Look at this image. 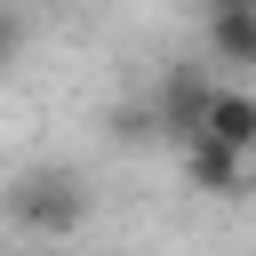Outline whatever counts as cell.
Listing matches in <instances>:
<instances>
[{
    "label": "cell",
    "instance_id": "cell-6",
    "mask_svg": "<svg viewBox=\"0 0 256 256\" xmlns=\"http://www.w3.org/2000/svg\"><path fill=\"white\" fill-rule=\"evenodd\" d=\"M24 48H32V16H24V0H0V80L24 64Z\"/></svg>",
    "mask_w": 256,
    "mask_h": 256
},
{
    "label": "cell",
    "instance_id": "cell-3",
    "mask_svg": "<svg viewBox=\"0 0 256 256\" xmlns=\"http://www.w3.org/2000/svg\"><path fill=\"white\" fill-rule=\"evenodd\" d=\"M176 160H184V184H192L200 200H240V192H248V168H256V160H240V152L216 144V136H192Z\"/></svg>",
    "mask_w": 256,
    "mask_h": 256
},
{
    "label": "cell",
    "instance_id": "cell-2",
    "mask_svg": "<svg viewBox=\"0 0 256 256\" xmlns=\"http://www.w3.org/2000/svg\"><path fill=\"white\" fill-rule=\"evenodd\" d=\"M216 64H168L160 72V88H152V120H160V144H192V136H208V112H216Z\"/></svg>",
    "mask_w": 256,
    "mask_h": 256
},
{
    "label": "cell",
    "instance_id": "cell-4",
    "mask_svg": "<svg viewBox=\"0 0 256 256\" xmlns=\"http://www.w3.org/2000/svg\"><path fill=\"white\" fill-rule=\"evenodd\" d=\"M208 64L216 72H256V8H208Z\"/></svg>",
    "mask_w": 256,
    "mask_h": 256
},
{
    "label": "cell",
    "instance_id": "cell-8",
    "mask_svg": "<svg viewBox=\"0 0 256 256\" xmlns=\"http://www.w3.org/2000/svg\"><path fill=\"white\" fill-rule=\"evenodd\" d=\"M48 256H56V248H48Z\"/></svg>",
    "mask_w": 256,
    "mask_h": 256
},
{
    "label": "cell",
    "instance_id": "cell-1",
    "mask_svg": "<svg viewBox=\"0 0 256 256\" xmlns=\"http://www.w3.org/2000/svg\"><path fill=\"white\" fill-rule=\"evenodd\" d=\"M8 224L40 232V240H72V232L88 224V176H80V168H64V160L24 168V176L8 184Z\"/></svg>",
    "mask_w": 256,
    "mask_h": 256
},
{
    "label": "cell",
    "instance_id": "cell-5",
    "mask_svg": "<svg viewBox=\"0 0 256 256\" xmlns=\"http://www.w3.org/2000/svg\"><path fill=\"white\" fill-rule=\"evenodd\" d=\"M208 136H216V144H232L240 160H256V88H216Z\"/></svg>",
    "mask_w": 256,
    "mask_h": 256
},
{
    "label": "cell",
    "instance_id": "cell-7",
    "mask_svg": "<svg viewBox=\"0 0 256 256\" xmlns=\"http://www.w3.org/2000/svg\"><path fill=\"white\" fill-rule=\"evenodd\" d=\"M208 8H256V0H208Z\"/></svg>",
    "mask_w": 256,
    "mask_h": 256
}]
</instances>
